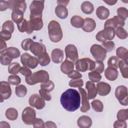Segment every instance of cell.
Listing matches in <instances>:
<instances>
[{"label": "cell", "instance_id": "obj_1", "mask_svg": "<svg viewBox=\"0 0 128 128\" xmlns=\"http://www.w3.org/2000/svg\"><path fill=\"white\" fill-rule=\"evenodd\" d=\"M60 102L62 106L66 110L74 112L80 106V94L75 89H68L62 94Z\"/></svg>", "mask_w": 128, "mask_h": 128}, {"label": "cell", "instance_id": "obj_2", "mask_svg": "<svg viewBox=\"0 0 128 128\" xmlns=\"http://www.w3.org/2000/svg\"><path fill=\"white\" fill-rule=\"evenodd\" d=\"M48 33L50 40L54 42H60L62 38V32L59 22L51 20L48 24Z\"/></svg>", "mask_w": 128, "mask_h": 128}, {"label": "cell", "instance_id": "obj_3", "mask_svg": "<svg viewBox=\"0 0 128 128\" xmlns=\"http://www.w3.org/2000/svg\"><path fill=\"white\" fill-rule=\"evenodd\" d=\"M48 73L44 70H40L32 74L30 76L26 77V82L30 86L34 85L39 82H46L49 80Z\"/></svg>", "mask_w": 128, "mask_h": 128}, {"label": "cell", "instance_id": "obj_4", "mask_svg": "<svg viewBox=\"0 0 128 128\" xmlns=\"http://www.w3.org/2000/svg\"><path fill=\"white\" fill-rule=\"evenodd\" d=\"M30 20L28 21V28L26 32L28 34H32L34 30H40L43 26L42 15L32 16L30 14Z\"/></svg>", "mask_w": 128, "mask_h": 128}, {"label": "cell", "instance_id": "obj_5", "mask_svg": "<svg viewBox=\"0 0 128 128\" xmlns=\"http://www.w3.org/2000/svg\"><path fill=\"white\" fill-rule=\"evenodd\" d=\"M95 68V62L88 58L78 60L76 63V70L80 72L93 70Z\"/></svg>", "mask_w": 128, "mask_h": 128}, {"label": "cell", "instance_id": "obj_6", "mask_svg": "<svg viewBox=\"0 0 128 128\" xmlns=\"http://www.w3.org/2000/svg\"><path fill=\"white\" fill-rule=\"evenodd\" d=\"M115 36V28L112 27H106L97 33L96 36V40L101 42H106L107 40H112Z\"/></svg>", "mask_w": 128, "mask_h": 128}, {"label": "cell", "instance_id": "obj_7", "mask_svg": "<svg viewBox=\"0 0 128 128\" xmlns=\"http://www.w3.org/2000/svg\"><path fill=\"white\" fill-rule=\"evenodd\" d=\"M90 52L96 61H104L106 56V50L100 45L94 44L90 48Z\"/></svg>", "mask_w": 128, "mask_h": 128}, {"label": "cell", "instance_id": "obj_8", "mask_svg": "<svg viewBox=\"0 0 128 128\" xmlns=\"http://www.w3.org/2000/svg\"><path fill=\"white\" fill-rule=\"evenodd\" d=\"M22 118L24 123L26 125H32L36 118V110L30 106L26 107L22 112Z\"/></svg>", "mask_w": 128, "mask_h": 128}, {"label": "cell", "instance_id": "obj_9", "mask_svg": "<svg viewBox=\"0 0 128 128\" xmlns=\"http://www.w3.org/2000/svg\"><path fill=\"white\" fill-rule=\"evenodd\" d=\"M115 96L118 100L120 104L124 106H128V88L126 86L123 85L118 86L115 90Z\"/></svg>", "mask_w": 128, "mask_h": 128}, {"label": "cell", "instance_id": "obj_10", "mask_svg": "<svg viewBox=\"0 0 128 128\" xmlns=\"http://www.w3.org/2000/svg\"><path fill=\"white\" fill-rule=\"evenodd\" d=\"M20 62L24 66L32 69L35 68L38 65V59L29 54L25 52L20 56Z\"/></svg>", "mask_w": 128, "mask_h": 128}, {"label": "cell", "instance_id": "obj_11", "mask_svg": "<svg viewBox=\"0 0 128 128\" xmlns=\"http://www.w3.org/2000/svg\"><path fill=\"white\" fill-rule=\"evenodd\" d=\"M64 51L66 59L76 64L78 60V54L76 47L74 44H69L66 46Z\"/></svg>", "mask_w": 128, "mask_h": 128}, {"label": "cell", "instance_id": "obj_12", "mask_svg": "<svg viewBox=\"0 0 128 128\" xmlns=\"http://www.w3.org/2000/svg\"><path fill=\"white\" fill-rule=\"evenodd\" d=\"M29 104L38 110H42L45 106L46 102L40 96L37 94H34L30 96L28 99Z\"/></svg>", "mask_w": 128, "mask_h": 128}, {"label": "cell", "instance_id": "obj_13", "mask_svg": "<svg viewBox=\"0 0 128 128\" xmlns=\"http://www.w3.org/2000/svg\"><path fill=\"white\" fill-rule=\"evenodd\" d=\"M0 102H2L4 100L10 98L12 94V90L8 82L2 81L0 82Z\"/></svg>", "mask_w": 128, "mask_h": 128}, {"label": "cell", "instance_id": "obj_14", "mask_svg": "<svg viewBox=\"0 0 128 128\" xmlns=\"http://www.w3.org/2000/svg\"><path fill=\"white\" fill-rule=\"evenodd\" d=\"M44 0H33L30 6L31 15L40 16L44 8Z\"/></svg>", "mask_w": 128, "mask_h": 128}, {"label": "cell", "instance_id": "obj_15", "mask_svg": "<svg viewBox=\"0 0 128 128\" xmlns=\"http://www.w3.org/2000/svg\"><path fill=\"white\" fill-rule=\"evenodd\" d=\"M125 24L124 20L118 16H114L112 18L106 20L104 24V28L112 27L114 28L121 26L122 27Z\"/></svg>", "mask_w": 128, "mask_h": 128}, {"label": "cell", "instance_id": "obj_16", "mask_svg": "<svg viewBox=\"0 0 128 128\" xmlns=\"http://www.w3.org/2000/svg\"><path fill=\"white\" fill-rule=\"evenodd\" d=\"M30 50L35 56L38 57L46 52L45 46L42 43L38 42H32L30 46Z\"/></svg>", "mask_w": 128, "mask_h": 128}, {"label": "cell", "instance_id": "obj_17", "mask_svg": "<svg viewBox=\"0 0 128 128\" xmlns=\"http://www.w3.org/2000/svg\"><path fill=\"white\" fill-rule=\"evenodd\" d=\"M78 90L82 97V106L80 110L82 112H86L90 109V105L86 92L85 90L81 87L78 88Z\"/></svg>", "mask_w": 128, "mask_h": 128}, {"label": "cell", "instance_id": "obj_18", "mask_svg": "<svg viewBox=\"0 0 128 128\" xmlns=\"http://www.w3.org/2000/svg\"><path fill=\"white\" fill-rule=\"evenodd\" d=\"M97 94L100 96H106L108 95L111 90L110 86L106 82H100L96 84Z\"/></svg>", "mask_w": 128, "mask_h": 128}, {"label": "cell", "instance_id": "obj_19", "mask_svg": "<svg viewBox=\"0 0 128 128\" xmlns=\"http://www.w3.org/2000/svg\"><path fill=\"white\" fill-rule=\"evenodd\" d=\"M10 8L12 10H20L24 12L26 11V4L24 0H12L8 1Z\"/></svg>", "mask_w": 128, "mask_h": 128}, {"label": "cell", "instance_id": "obj_20", "mask_svg": "<svg viewBox=\"0 0 128 128\" xmlns=\"http://www.w3.org/2000/svg\"><path fill=\"white\" fill-rule=\"evenodd\" d=\"M86 88L88 90L87 98L88 100L94 98L97 95V90L95 84L92 81H88L86 84Z\"/></svg>", "mask_w": 128, "mask_h": 128}, {"label": "cell", "instance_id": "obj_21", "mask_svg": "<svg viewBox=\"0 0 128 128\" xmlns=\"http://www.w3.org/2000/svg\"><path fill=\"white\" fill-rule=\"evenodd\" d=\"M96 28V23L94 20L90 18H86L84 19V24L82 30L87 32H90L94 31Z\"/></svg>", "mask_w": 128, "mask_h": 128}, {"label": "cell", "instance_id": "obj_22", "mask_svg": "<svg viewBox=\"0 0 128 128\" xmlns=\"http://www.w3.org/2000/svg\"><path fill=\"white\" fill-rule=\"evenodd\" d=\"M77 124L78 126L80 128H89L92 126V122L88 116H82L78 118Z\"/></svg>", "mask_w": 128, "mask_h": 128}, {"label": "cell", "instance_id": "obj_23", "mask_svg": "<svg viewBox=\"0 0 128 128\" xmlns=\"http://www.w3.org/2000/svg\"><path fill=\"white\" fill-rule=\"evenodd\" d=\"M64 57V52L60 48L54 49L51 53V58L52 61L56 64L61 62Z\"/></svg>", "mask_w": 128, "mask_h": 128}, {"label": "cell", "instance_id": "obj_24", "mask_svg": "<svg viewBox=\"0 0 128 128\" xmlns=\"http://www.w3.org/2000/svg\"><path fill=\"white\" fill-rule=\"evenodd\" d=\"M118 74L117 69L112 66H108L104 71L105 77L110 81L115 80L118 78Z\"/></svg>", "mask_w": 128, "mask_h": 128}, {"label": "cell", "instance_id": "obj_25", "mask_svg": "<svg viewBox=\"0 0 128 128\" xmlns=\"http://www.w3.org/2000/svg\"><path fill=\"white\" fill-rule=\"evenodd\" d=\"M74 63L70 60L66 59L60 66V70L64 74H68L74 70Z\"/></svg>", "mask_w": 128, "mask_h": 128}, {"label": "cell", "instance_id": "obj_26", "mask_svg": "<svg viewBox=\"0 0 128 128\" xmlns=\"http://www.w3.org/2000/svg\"><path fill=\"white\" fill-rule=\"evenodd\" d=\"M96 15L100 20H106L110 15V10L104 6H98L96 10Z\"/></svg>", "mask_w": 128, "mask_h": 128}, {"label": "cell", "instance_id": "obj_27", "mask_svg": "<svg viewBox=\"0 0 128 128\" xmlns=\"http://www.w3.org/2000/svg\"><path fill=\"white\" fill-rule=\"evenodd\" d=\"M54 12L56 16L61 19H64L66 18L68 14V9L66 6H63L58 5V6L55 8Z\"/></svg>", "mask_w": 128, "mask_h": 128}, {"label": "cell", "instance_id": "obj_28", "mask_svg": "<svg viewBox=\"0 0 128 128\" xmlns=\"http://www.w3.org/2000/svg\"><path fill=\"white\" fill-rule=\"evenodd\" d=\"M71 25L76 28H82L84 20L79 16H74L70 18Z\"/></svg>", "mask_w": 128, "mask_h": 128}, {"label": "cell", "instance_id": "obj_29", "mask_svg": "<svg viewBox=\"0 0 128 128\" xmlns=\"http://www.w3.org/2000/svg\"><path fill=\"white\" fill-rule=\"evenodd\" d=\"M80 8L82 12L86 14H91L94 10V6L93 4L89 1H85L83 2Z\"/></svg>", "mask_w": 128, "mask_h": 128}, {"label": "cell", "instance_id": "obj_30", "mask_svg": "<svg viewBox=\"0 0 128 128\" xmlns=\"http://www.w3.org/2000/svg\"><path fill=\"white\" fill-rule=\"evenodd\" d=\"M118 67L124 78H128V62L124 60H120Z\"/></svg>", "mask_w": 128, "mask_h": 128}, {"label": "cell", "instance_id": "obj_31", "mask_svg": "<svg viewBox=\"0 0 128 128\" xmlns=\"http://www.w3.org/2000/svg\"><path fill=\"white\" fill-rule=\"evenodd\" d=\"M116 54L118 58L122 60L128 61V50L124 47H118L116 50Z\"/></svg>", "mask_w": 128, "mask_h": 128}, {"label": "cell", "instance_id": "obj_32", "mask_svg": "<svg viewBox=\"0 0 128 128\" xmlns=\"http://www.w3.org/2000/svg\"><path fill=\"white\" fill-rule=\"evenodd\" d=\"M5 115L8 120H16L18 117V112L16 108H10L6 110Z\"/></svg>", "mask_w": 128, "mask_h": 128}, {"label": "cell", "instance_id": "obj_33", "mask_svg": "<svg viewBox=\"0 0 128 128\" xmlns=\"http://www.w3.org/2000/svg\"><path fill=\"white\" fill-rule=\"evenodd\" d=\"M24 12L20 10H14L12 13V19L14 22L18 23L24 18Z\"/></svg>", "mask_w": 128, "mask_h": 128}, {"label": "cell", "instance_id": "obj_34", "mask_svg": "<svg viewBox=\"0 0 128 128\" xmlns=\"http://www.w3.org/2000/svg\"><path fill=\"white\" fill-rule=\"evenodd\" d=\"M6 53L10 58H16L20 57V52L19 50L14 47H8L5 51Z\"/></svg>", "mask_w": 128, "mask_h": 128}, {"label": "cell", "instance_id": "obj_35", "mask_svg": "<svg viewBox=\"0 0 128 128\" xmlns=\"http://www.w3.org/2000/svg\"><path fill=\"white\" fill-rule=\"evenodd\" d=\"M38 63L42 66H48L50 62V57L46 52L42 54L40 56H38Z\"/></svg>", "mask_w": 128, "mask_h": 128}, {"label": "cell", "instance_id": "obj_36", "mask_svg": "<svg viewBox=\"0 0 128 128\" xmlns=\"http://www.w3.org/2000/svg\"><path fill=\"white\" fill-rule=\"evenodd\" d=\"M21 66L18 62H14L9 64L8 67V72L13 75H16L20 72Z\"/></svg>", "mask_w": 128, "mask_h": 128}, {"label": "cell", "instance_id": "obj_37", "mask_svg": "<svg viewBox=\"0 0 128 128\" xmlns=\"http://www.w3.org/2000/svg\"><path fill=\"white\" fill-rule=\"evenodd\" d=\"M15 93L18 97H24L27 94V88L23 84L18 85L15 88Z\"/></svg>", "mask_w": 128, "mask_h": 128}, {"label": "cell", "instance_id": "obj_38", "mask_svg": "<svg viewBox=\"0 0 128 128\" xmlns=\"http://www.w3.org/2000/svg\"><path fill=\"white\" fill-rule=\"evenodd\" d=\"M91 105L92 108L98 112H102L104 109V105L102 102L98 100H94L91 102Z\"/></svg>", "mask_w": 128, "mask_h": 128}, {"label": "cell", "instance_id": "obj_39", "mask_svg": "<svg viewBox=\"0 0 128 128\" xmlns=\"http://www.w3.org/2000/svg\"><path fill=\"white\" fill-rule=\"evenodd\" d=\"M89 79L94 82H98L102 78V76L100 73L97 71L94 70H92L91 72H90L88 74Z\"/></svg>", "mask_w": 128, "mask_h": 128}, {"label": "cell", "instance_id": "obj_40", "mask_svg": "<svg viewBox=\"0 0 128 128\" xmlns=\"http://www.w3.org/2000/svg\"><path fill=\"white\" fill-rule=\"evenodd\" d=\"M12 58L9 56L5 52L0 54V63L3 66H8L11 64Z\"/></svg>", "mask_w": 128, "mask_h": 128}, {"label": "cell", "instance_id": "obj_41", "mask_svg": "<svg viewBox=\"0 0 128 128\" xmlns=\"http://www.w3.org/2000/svg\"><path fill=\"white\" fill-rule=\"evenodd\" d=\"M115 34L120 39H126L128 37V32L126 30L121 26L116 28V30H115Z\"/></svg>", "mask_w": 128, "mask_h": 128}, {"label": "cell", "instance_id": "obj_42", "mask_svg": "<svg viewBox=\"0 0 128 128\" xmlns=\"http://www.w3.org/2000/svg\"><path fill=\"white\" fill-rule=\"evenodd\" d=\"M119 62V58L117 56H113L109 58L108 61V66H112L117 69L118 68Z\"/></svg>", "mask_w": 128, "mask_h": 128}, {"label": "cell", "instance_id": "obj_43", "mask_svg": "<svg viewBox=\"0 0 128 128\" xmlns=\"http://www.w3.org/2000/svg\"><path fill=\"white\" fill-rule=\"evenodd\" d=\"M17 26L20 32H26L28 28V21L25 18H23L21 21L17 23Z\"/></svg>", "mask_w": 128, "mask_h": 128}, {"label": "cell", "instance_id": "obj_44", "mask_svg": "<svg viewBox=\"0 0 128 128\" xmlns=\"http://www.w3.org/2000/svg\"><path fill=\"white\" fill-rule=\"evenodd\" d=\"M8 81L10 84L18 86L21 82V78L18 75H10L8 77Z\"/></svg>", "mask_w": 128, "mask_h": 128}, {"label": "cell", "instance_id": "obj_45", "mask_svg": "<svg viewBox=\"0 0 128 128\" xmlns=\"http://www.w3.org/2000/svg\"><path fill=\"white\" fill-rule=\"evenodd\" d=\"M117 119L121 120H126L128 119V110L122 109L118 111L116 116Z\"/></svg>", "mask_w": 128, "mask_h": 128}, {"label": "cell", "instance_id": "obj_46", "mask_svg": "<svg viewBox=\"0 0 128 128\" xmlns=\"http://www.w3.org/2000/svg\"><path fill=\"white\" fill-rule=\"evenodd\" d=\"M14 24L12 20H6L2 24V30H6L12 34L14 31Z\"/></svg>", "mask_w": 128, "mask_h": 128}, {"label": "cell", "instance_id": "obj_47", "mask_svg": "<svg viewBox=\"0 0 128 128\" xmlns=\"http://www.w3.org/2000/svg\"><path fill=\"white\" fill-rule=\"evenodd\" d=\"M118 16L125 20L128 16V10L124 7H120L116 10Z\"/></svg>", "mask_w": 128, "mask_h": 128}, {"label": "cell", "instance_id": "obj_48", "mask_svg": "<svg viewBox=\"0 0 128 128\" xmlns=\"http://www.w3.org/2000/svg\"><path fill=\"white\" fill-rule=\"evenodd\" d=\"M54 83L52 80H48L47 82L42 83L40 84V88L44 89L48 92H50L54 90Z\"/></svg>", "mask_w": 128, "mask_h": 128}, {"label": "cell", "instance_id": "obj_49", "mask_svg": "<svg viewBox=\"0 0 128 128\" xmlns=\"http://www.w3.org/2000/svg\"><path fill=\"white\" fill-rule=\"evenodd\" d=\"M83 80L80 78L77 79H72L70 80L68 83L69 86L72 88H80L83 86Z\"/></svg>", "mask_w": 128, "mask_h": 128}, {"label": "cell", "instance_id": "obj_50", "mask_svg": "<svg viewBox=\"0 0 128 128\" xmlns=\"http://www.w3.org/2000/svg\"><path fill=\"white\" fill-rule=\"evenodd\" d=\"M34 40L30 38H26L24 40H22L21 44V46L22 48L25 50V51H28L30 50V47L31 44L34 42Z\"/></svg>", "mask_w": 128, "mask_h": 128}, {"label": "cell", "instance_id": "obj_51", "mask_svg": "<svg viewBox=\"0 0 128 128\" xmlns=\"http://www.w3.org/2000/svg\"><path fill=\"white\" fill-rule=\"evenodd\" d=\"M39 94L40 96L44 100L47 101H50L52 99V96L49 92L44 90L40 88L39 90Z\"/></svg>", "mask_w": 128, "mask_h": 128}, {"label": "cell", "instance_id": "obj_52", "mask_svg": "<svg viewBox=\"0 0 128 128\" xmlns=\"http://www.w3.org/2000/svg\"><path fill=\"white\" fill-rule=\"evenodd\" d=\"M102 46L106 50L107 52H110L114 48L115 44L113 41L109 40L102 43Z\"/></svg>", "mask_w": 128, "mask_h": 128}, {"label": "cell", "instance_id": "obj_53", "mask_svg": "<svg viewBox=\"0 0 128 128\" xmlns=\"http://www.w3.org/2000/svg\"><path fill=\"white\" fill-rule=\"evenodd\" d=\"M104 65L102 61H96L95 62V68L94 70L97 71L100 74L102 73L104 70Z\"/></svg>", "mask_w": 128, "mask_h": 128}, {"label": "cell", "instance_id": "obj_54", "mask_svg": "<svg viewBox=\"0 0 128 128\" xmlns=\"http://www.w3.org/2000/svg\"><path fill=\"white\" fill-rule=\"evenodd\" d=\"M0 38L4 40H8L12 37V33L6 30H2L0 32Z\"/></svg>", "mask_w": 128, "mask_h": 128}, {"label": "cell", "instance_id": "obj_55", "mask_svg": "<svg viewBox=\"0 0 128 128\" xmlns=\"http://www.w3.org/2000/svg\"><path fill=\"white\" fill-rule=\"evenodd\" d=\"M33 126L34 128H44V123L42 118H36L33 123Z\"/></svg>", "mask_w": 128, "mask_h": 128}, {"label": "cell", "instance_id": "obj_56", "mask_svg": "<svg viewBox=\"0 0 128 128\" xmlns=\"http://www.w3.org/2000/svg\"><path fill=\"white\" fill-rule=\"evenodd\" d=\"M114 128H126L127 127L126 122L124 120H118L114 122Z\"/></svg>", "mask_w": 128, "mask_h": 128}, {"label": "cell", "instance_id": "obj_57", "mask_svg": "<svg viewBox=\"0 0 128 128\" xmlns=\"http://www.w3.org/2000/svg\"><path fill=\"white\" fill-rule=\"evenodd\" d=\"M25 77H28L30 76L32 74V71L30 69H29L26 66H22L20 68V72Z\"/></svg>", "mask_w": 128, "mask_h": 128}, {"label": "cell", "instance_id": "obj_58", "mask_svg": "<svg viewBox=\"0 0 128 128\" xmlns=\"http://www.w3.org/2000/svg\"><path fill=\"white\" fill-rule=\"evenodd\" d=\"M68 76L72 79H77L80 78L82 77V74L76 70H74L70 74H68Z\"/></svg>", "mask_w": 128, "mask_h": 128}, {"label": "cell", "instance_id": "obj_59", "mask_svg": "<svg viewBox=\"0 0 128 128\" xmlns=\"http://www.w3.org/2000/svg\"><path fill=\"white\" fill-rule=\"evenodd\" d=\"M10 8L9 4L8 1L0 0V10L1 12L6 10Z\"/></svg>", "mask_w": 128, "mask_h": 128}, {"label": "cell", "instance_id": "obj_60", "mask_svg": "<svg viewBox=\"0 0 128 128\" xmlns=\"http://www.w3.org/2000/svg\"><path fill=\"white\" fill-rule=\"evenodd\" d=\"M7 48V45L5 40L0 38V53L5 52Z\"/></svg>", "mask_w": 128, "mask_h": 128}, {"label": "cell", "instance_id": "obj_61", "mask_svg": "<svg viewBox=\"0 0 128 128\" xmlns=\"http://www.w3.org/2000/svg\"><path fill=\"white\" fill-rule=\"evenodd\" d=\"M57 126L56 124L51 121H48L44 123V128H56Z\"/></svg>", "mask_w": 128, "mask_h": 128}, {"label": "cell", "instance_id": "obj_62", "mask_svg": "<svg viewBox=\"0 0 128 128\" xmlns=\"http://www.w3.org/2000/svg\"><path fill=\"white\" fill-rule=\"evenodd\" d=\"M70 2V0H58L57 1V4L58 5H60V6H66L68 2Z\"/></svg>", "mask_w": 128, "mask_h": 128}, {"label": "cell", "instance_id": "obj_63", "mask_svg": "<svg viewBox=\"0 0 128 128\" xmlns=\"http://www.w3.org/2000/svg\"><path fill=\"white\" fill-rule=\"evenodd\" d=\"M0 128H10L9 124L6 122H0Z\"/></svg>", "mask_w": 128, "mask_h": 128}, {"label": "cell", "instance_id": "obj_64", "mask_svg": "<svg viewBox=\"0 0 128 128\" xmlns=\"http://www.w3.org/2000/svg\"><path fill=\"white\" fill-rule=\"evenodd\" d=\"M104 2L106 3L108 5L112 6V5H114L116 3L117 0H104Z\"/></svg>", "mask_w": 128, "mask_h": 128}]
</instances>
